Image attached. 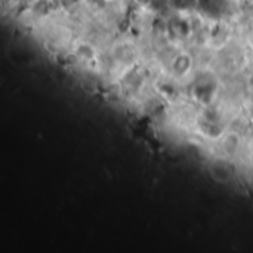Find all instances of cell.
<instances>
[{
	"label": "cell",
	"mask_w": 253,
	"mask_h": 253,
	"mask_svg": "<svg viewBox=\"0 0 253 253\" xmlns=\"http://www.w3.org/2000/svg\"><path fill=\"white\" fill-rule=\"evenodd\" d=\"M211 172H212V176L215 179L222 181V182H228L231 179V176H233V170L224 162H215L211 166Z\"/></svg>",
	"instance_id": "cell-1"
}]
</instances>
